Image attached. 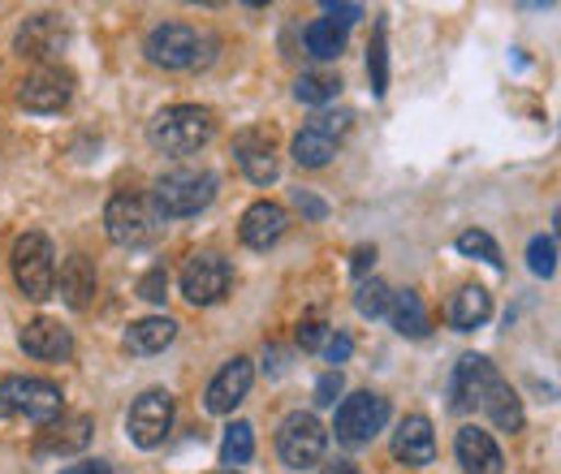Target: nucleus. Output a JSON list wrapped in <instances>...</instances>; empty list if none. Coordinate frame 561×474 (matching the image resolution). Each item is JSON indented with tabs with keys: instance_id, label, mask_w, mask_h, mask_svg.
Here are the masks:
<instances>
[{
	"instance_id": "obj_1",
	"label": "nucleus",
	"mask_w": 561,
	"mask_h": 474,
	"mask_svg": "<svg viewBox=\"0 0 561 474\" xmlns=\"http://www.w3.org/2000/svg\"><path fill=\"white\" fill-rule=\"evenodd\" d=\"M211 135H216V117H211L208 108H199V104H173V108L156 113V122L147 130L151 147L164 151V155H191Z\"/></svg>"
},
{
	"instance_id": "obj_2",
	"label": "nucleus",
	"mask_w": 561,
	"mask_h": 474,
	"mask_svg": "<svg viewBox=\"0 0 561 474\" xmlns=\"http://www.w3.org/2000/svg\"><path fill=\"white\" fill-rule=\"evenodd\" d=\"M61 409H66V397L48 380H35V375L0 380V418H26V423L48 427L53 418H61Z\"/></svg>"
},
{
	"instance_id": "obj_3",
	"label": "nucleus",
	"mask_w": 561,
	"mask_h": 474,
	"mask_svg": "<svg viewBox=\"0 0 561 474\" xmlns=\"http://www.w3.org/2000/svg\"><path fill=\"white\" fill-rule=\"evenodd\" d=\"M211 199H216V177L208 169H178L156 182L151 207L160 211V220H182V216L204 211Z\"/></svg>"
},
{
	"instance_id": "obj_4",
	"label": "nucleus",
	"mask_w": 561,
	"mask_h": 474,
	"mask_svg": "<svg viewBox=\"0 0 561 474\" xmlns=\"http://www.w3.org/2000/svg\"><path fill=\"white\" fill-rule=\"evenodd\" d=\"M13 280L35 302L57 293V251H53V242L44 233L18 238V246H13Z\"/></svg>"
},
{
	"instance_id": "obj_5",
	"label": "nucleus",
	"mask_w": 561,
	"mask_h": 474,
	"mask_svg": "<svg viewBox=\"0 0 561 474\" xmlns=\"http://www.w3.org/2000/svg\"><path fill=\"white\" fill-rule=\"evenodd\" d=\"M324 444H329V431H324V423H320L316 414L294 409V414L280 423L277 453H280V462H285V466H294V471L316 466V462L324 458Z\"/></svg>"
},
{
	"instance_id": "obj_6",
	"label": "nucleus",
	"mask_w": 561,
	"mask_h": 474,
	"mask_svg": "<svg viewBox=\"0 0 561 474\" xmlns=\"http://www.w3.org/2000/svg\"><path fill=\"white\" fill-rule=\"evenodd\" d=\"M104 224L117 246H147L160 233V211L142 195H117L104 211Z\"/></svg>"
},
{
	"instance_id": "obj_7",
	"label": "nucleus",
	"mask_w": 561,
	"mask_h": 474,
	"mask_svg": "<svg viewBox=\"0 0 561 474\" xmlns=\"http://www.w3.org/2000/svg\"><path fill=\"white\" fill-rule=\"evenodd\" d=\"M385 423H389V402L380 393H354L337 409V427L333 431H337L342 444L358 449V444H371L385 431Z\"/></svg>"
},
{
	"instance_id": "obj_8",
	"label": "nucleus",
	"mask_w": 561,
	"mask_h": 474,
	"mask_svg": "<svg viewBox=\"0 0 561 474\" xmlns=\"http://www.w3.org/2000/svg\"><path fill=\"white\" fill-rule=\"evenodd\" d=\"M229 285H233V271H229V259H220V255H195L186 271H182V293L195 302V307H211V302H220L225 293H229Z\"/></svg>"
},
{
	"instance_id": "obj_9",
	"label": "nucleus",
	"mask_w": 561,
	"mask_h": 474,
	"mask_svg": "<svg viewBox=\"0 0 561 474\" xmlns=\"http://www.w3.org/2000/svg\"><path fill=\"white\" fill-rule=\"evenodd\" d=\"M126 427H130V440H135L139 449H156V444H164V436H169V427H173V397H169V393H160V389L142 393L139 402L130 406Z\"/></svg>"
},
{
	"instance_id": "obj_10",
	"label": "nucleus",
	"mask_w": 561,
	"mask_h": 474,
	"mask_svg": "<svg viewBox=\"0 0 561 474\" xmlns=\"http://www.w3.org/2000/svg\"><path fill=\"white\" fill-rule=\"evenodd\" d=\"M147 57L160 69H186L199 61V35L186 22H164L147 35Z\"/></svg>"
},
{
	"instance_id": "obj_11",
	"label": "nucleus",
	"mask_w": 561,
	"mask_h": 474,
	"mask_svg": "<svg viewBox=\"0 0 561 474\" xmlns=\"http://www.w3.org/2000/svg\"><path fill=\"white\" fill-rule=\"evenodd\" d=\"M233 155H238V169L255 182V186H268L277 182L280 164H277V142L264 130H242L233 138Z\"/></svg>"
},
{
	"instance_id": "obj_12",
	"label": "nucleus",
	"mask_w": 561,
	"mask_h": 474,
	"mask_svg": "<svg viewBox=\"0 0 561 474\" xmlns=\"http://www.w3.org/2000/svg\"><path fill=\"white\" fill-rule=\"evenodd\" d=\"M70 73L66 69H35L26 82H22V91H18V100H22V108H31V113H61L66 104H70Z\"/></svg>"
},
{
	"instance_id": "obj_13",
	"label": "nucleus",
	"mask_w": 561,
	"mask_h": 474,
	"mask_svg": "<svg viewBox=\"0 0 561 474\" xmlns=\"http://www.w3.org/2000/svg\"><path fill=\"white\" fill-rule=\"evenodd\" d=\"M251 380H255V367L251 358H233L216 371V380L208 384V409L211 414H233L242 406V397L251 393Z\"/></svg>"
},
{
	"instance_id": "obj_14",
	"label": "nucleus",
	"mask_w": 561,
	"mask_h": 474,
	"mask_svg": "<svg viewBox=\"0 0 561 474\" xmlns=\"http://www.w3.org/2000/svg\"><path fill=\"white\" fill-rule=\"evenodd\" d=\"M454 453H458V466H462L467 474H501L505 471V458H501L496 440H492L489 431H480V427H462L458 440H454Z\"/></svg>"
},
{
	"instance_id": "obj_15",
	"label": "nucleus",
	"mask_w": 561,
	"mask_h": 474,
	"mask_svg": "<svg viewBox=\"0 0 561 474\" xmlns=\"http://www.w3.org/2000/svg\"><path fill=\"white\" fill-rule=\"evenodd\" d=\"M393 458L407 462V466H432L436 458V436H432V423L423 414L402 418V427L393 431Z\"/></svg>"
},
{
	"instance_id": "obj_16",
	"label": "nucleus",
	"mask_w": 561,
	"mask_h": 474,
	"mask_svg": "<svg viewBox=\"0 0 561 474\" xmlns=\"http://www.w3.org/2000/svg\"><path fill=\"white\" fill-rule=\"evenodd\" d=\"M492 375H496V367H492L489 358H480V354H471V358H462L458 362V371H454V384H449V406L454 409H476L480 406V397H484V389L492 384Z\"/></svg>"
},
{
	"instance_id": "obj_17",
	"label": "nucleus",
	"mask_w": 561,
	"mask_h": 474,
	"mask_svg": "<svg viewBox=\"0 0 561 474\" xmlns=\"http://www.w3.org/2000/svg\"><path fill=\"white\" fill-rule=\"evenodd\" d=\"M18 340H22V349H26L31 358H39V362H61V358H70V349H73L70 333H66L57 320H31Z\"/></svg>"
},
{
	"instance_id": "obj_18",
	"label": "nucleus",
	"mask_w": 561,
	"mask_h": 474,
	"mask_svg": "<svg viewBox=\"0 0 561 474\" xmlns=\"http://www.w3.org/2000/svg\"><path fill=\"white\" fill-rule=\"evenodd\" d=\"M91 431H95V423L87 414H61V418H53L44 427L39 453H78V449L91 444Z\"/></svg>"
},
{
	"instance_id": "obj_19",
	"label": "nucleus",
	"mask_w": 561,
	"mask_h": 474,
	"mask_svg": "<svg viewBox=\"0 0 561 474\" xmlns=\"http://www.w3.org/2000/svg\"><path fill=\"white\" fill-rule=\"evenodd\" d=\"M238 233H242V242H247L251 251H268L273 242H280V233H285V207H277V204L247 207Z\"/></svg>"
},
{
	"instance_id": "obj_20",
	"label": "nucleus",
	"mask_w": 561,
	"mask_h": 474,
	"mask_svg": "<svg viewBox=\"0 0 561 474\" xmlns=\"http://www.w3.org/2000/svg\"><path fill=\"white\" fill-rule=\"evenodd\" d=\"M449 324L458 328V333H471V328H480V324H489L492 315V293L484 285H462L454 298H449Z\"/></svg>"
},
{
	"instance_id": "obj_21",
	"label": "nucleus",
	"mask_w": 561,
	"mask_h": 474,
	"mask_svg": "<svg viewBox=\"0 0 561 474\" xmlns=\"http://www.w3.org/2000/svg\"><path fill=\"white\" fill-rule=\"evenodd\" d=\"M95 264L87 259V255H73L61 264L57 271V289H61V298L70 302L73 311H82V307H91V298H95Z\"/></svg>"
},
{
	"instance_id": "obj_22",
	"label": "nucleus",
	"mask_w": 561,
	"mask_h": 474,
	"mask_svg": "<svg viewBox=\"0 0 561 474\" xmlns=\"http://www.w3.org/2000/svg\"><path fill=\"white\" fill-rule=\"evenodd\" d=\"M66 44V31H61V22L53 18V13H39V18H31L26 26H22V35H18V53L22 57H53L57 48Z\"/></svg>"
},
{
	"instance_id": "obj_23",
	"label": "nucleus",
	"mask_w": 561,
	"mask_h": 474,
	"mask_svg": "<svg viewBox=\"0 0 561 474\" xmlns=\"http://www.w3.org/2000/svg\"><path fill=\"white\" fill-rule=\"evenodd\" d=\"M480 409L489 414L501 431H523V402H518V393L501 375H492V384L484 389V397H480Z\"/></svg>"
},
{
	"instance_id": "obj_24",
	"label": "nucleus",
	"mask_w": 561,
	"mask_h": 474,
	"mask_svg": "<svg viewBox=\"0 0 561 474\" xmlns=\"http://www.w3.org/2000/svg\"><path fill=\"white\" fill-rule=\"evenodd\" d=\"M173 337H178V324H173V320H164V315H151V320L130 324V333H126V349H130V354H160L164 345H173Z\"/></svg>"
},
{
	"instance_id": "obj_25",
	"label": "nucleus",
	"mask_w": 561,
	"mask_h": 474,
	"mask_svg": "<svg viewBox=\"0 0 561 474\" xmlns=\"http://www.w3.org/2000/svg\"><path fill=\"white\" fill-rule=\"evenodd\" d=\"M389 315H393V328L402 337H423L427 333V311H423V298L415 289H402L389 298Z\"/></svg>"
},
{
	"instance_id": "obj_26",
	"label": "nucleus",
	"mask_w": 561,
	"mask_h": 474,
	"mask_svg": "<svg viewBox=\"0 0 561 474\" xmlns=\"http://www.w3.org/2000/svg\"><path fill=\"white\" fill-rule=\"evenodd\" d=\"M333 155H337V142L329 135H320V130H311V126H302V135L294 138V160L302 169H324Z\"/></svg>"
},
{
	"instance_id": "obj_27",
	"label": "nucleus",
	"mask_w": 561,
	"mask_h": 474,
	"mask_svg": "<svg viewBox=\"0 0 561 474\" xmlns=\"http://www.w3.org/2000/svg\"><path fill=\"white\" fill-rule=\"evenodd\" d=\"M307 53L320 57V61L342 57V53H346V31H342L337 22H329V18L311 22V26H307Z\"/></svg>"
},
{
	"instance_id": "obj_28",
	"label": "nucleus",
	"mask_w": 561,
	"mask_h": 474,
	"mask_svg": "<svg viewBox=\"0 0 561 474\" xmlns=\"http://www.w3.org/2000/svg\"><path fill=\"white\" fill-rule=\"evenodd\" d=\"M337 91H342V78L337 73H302L294 82V95L302 104H329V100H337Z\"/></svg>"
},
{
	"instance_id": "obj_29",
	"label": "nucleus",
	"mask_w": 561,
	"mask_h": 474,
	"mask_svg": "<svg viewBox=\"0 0 561 474\" xmlns=\"http://www.w3.org/2000/svg\"><path fill=\"white\" fill-rule=\"evenodd\" d=\"M251 453H255V427H251V423H233V427L225 431V444H220L225 466H247Z\"/></svg>"
},
{
	"instance_id": "obj_30",
	"label": "nucleus",
	"mask_w": 561,
	"mask_h": 474,
	"mask_svg": "<svg viewBox=\"0 0 561 474\" xmlns=\"http://www.w3.org/2000/svg\"><path fill=\"white\" fill-rule=\"evenodd\" d=\"M389 285L385 280H363L358 285V293H354V307H358V315H367V320H380L385 311H389Z\"/></svg>"
},
{
	"instance_id": "obj_31",
	"label": "nucleus",
	"mask_w": 561,
	"mask_h": 474,
	"mask_svg": "<svg viewBox=\"0 0 561 474\" xmlns=\"http://www.w3.org/2000/svg\"><path fill=\"white\" fill-rule=\"evenodd\" d=\"M458 251L471 255V259H484V264H492V268H501V246L492 242L484 229H467V233L458 238Z\"/></svg>"
},
{
	"instance_id": "obj_32",
	"label": "nucleus",
	"mask_w": 561,
	"mask_h": 474,
	"mask_svg": "<svg viewBox=\"0 0 561 474\" xmlns=\"http://www.w3.org/2000/svg\"><path fill=\"white\" fill-rule=\"evenodd\" d=\"M367 73H371V91L385 95L389 91V61H385V26H376V39L367 48Z\"/></svg>"
},
{
	"instance_id": "obj_33",
	"label": "nucleus",
	"mask_w": 561,
	"mask_h": 474,
	"mask_svg": "<svg viewBox=\"0 0 561 474\" xmlns=\"http://www.w3.org/2000/svg\"><path fill=\"white\" fill-rule=\"evenodd\" d=\"M527 264L536 276H553L558 271V242L553 238H536L531 246H527Z\"/></svg>"
},
{
	"instance_id": "obj_34",
	"label": "nucleus",
	"mask_w": 561,
	"mask_h": 474,
	"mask_svg": "<svg viewBox=\"0 0 561 474\" xmlns=\"http://www.w3.org/2000/svg\"><path fill=\"white\" fill-rule=\"evenodd\" d=\"M311 130H320V135H329L337 142L351 130V113H320V117H311Z\"/></svg>"
},
{
	"instance_id": "obj_35",
	"label": "nucleus",
	"mask_w": 561,
	"mask_h": 474,
	"mask_svg": "<svg viewBox=\"0 0 561 474\" xmlns=\"http://www.w3.org/2000/svg\"><path fill=\"white\" fill-rule=\"evenodd\" d=\"M139 293L147 298V302H164V293H169V271H164V268H151L139 280Z\"/></svg>"
},
{
	"instance_id": "obj_36",
	"label": "nucleus",
	"mask_w": 561,
	"mask_h": 474,
	"mask_svg": "<svg viewBox=\"0 0 561 474\" xmlns=\"http://www.w3.org/2000/svg\"><path fill=\"white\" fill-rule=\"evenodd\" d=\"M324 340H329L324 320H316V315H311V320H302V324H298V345H302V349H320Z\"/></svg>"
},
{
	"instance_id": "obj_37",
	"label": "nucleus",
	"mask_w": 561,
	"mask_h": 474,
	"mask_svg": "<svg viewBox=\"0 0 561 474\" xmlns=\"http://www.w3.org/2000/svg\"><path fill=\"white\" fill-rule=\"evenodd\" d=\"M337 397H342V371L320 375V384H316V406H337Z\"/></svg>"
},
{
	"instance_id": "obj_38",
	"label": "nucleus",
	"mask_w": 561,
	"mask_h": 474,
	"mask_svg": "<svg viewBox=\"0 0 561 474\" xmlns=\"http://www.w3.org/2000/svg\"><path fill=\"white\" fill-rule=\"evenodd\" d=\"M324 9H329V22H337L342 31H346L351 22H358V18H363V9H358V4H324Z\"/></svg>"
},
{
	"instance_id": "obj_39",
	"label": "nucleus",
	"mask_w": 561,
	"mask_h": 474,
	"mask_svg": "<svg viewBox=\"0 0 561 474\" xmlns=\"http://www.w3.org/2000/svg\"><path fill=\"white\" fill-rule=\"evenodd\" d=\"M351 337H346V333H337V337H329L324 340V354H329V362H346V358H351Z\"/></svg>"
},
{
	"instance_id": "obj_40",
	"label": "nucleus",
	"mask_w": 561,
	"mask_h": 474,
	"mask_svg": "<svg viewBox=\"0 0 561 474\" xmlns=\"http://www.w3.org/2000/svg\"><path fill=\"white\" fill-rule=\"evenodd\" d=\"M371 264H376V246H358V251H354V259H351L354 276H367Z\"/></svg>"
},
{
	"instance_id": "obj_41",
	"label": "nucleus",
	"mask_w": 561,
	"mask_h": 474,
	"mask_svg": "<svg viewBox=\"0 0 561 474\" xmlns=\"http://www.w3.org/2000/svg\"><path fill=\"white\" fill-rule=\"evenodd\" d=\"M294 204L302 207V211H307V216H324V204H320V199H311V195H307V190H298V195H294Z\"/></svg>"
},
{
	"instance_id": "obj_42",
	"label": "nucleus",
	"mask_w": 561,
	"mask_h": 474,
	"mask_svg": "<svg viewBox=\"0 0 561 474\" xmlns=\"http://www.w3.org/2000/svg\"><path fill=\"white\" fill-rule=\"evenodd\" d=\"M61 474H113V466L108 462H82V466H70V471Z\"/></svg>"
},
{
	"instance_id": "obj_43",
	"label": "nucleus",
	"mask_w": 561,
	"mask_h": 474,
	"mask_svg": "<svg viewBox=\"0 0 561 474\" xmlns=\"http://www.w3.org/2000/svg\"><path fill=\"white\" fill-rule=\"evenodd\" d=\"M320 474H358V466L354 462H333V466H324Z\"/></svg>"
},
{
	"instance_id": "obj_44",
	"label": "nucleus",
	"mask_w": 561,
	"mask_h": 474,
	"mask_svg": "<svg viewBox=\"0 0 561 474\" xmlns=\"http://www.w3.org/2000/svg\"><path fill=\"white\" fill-rule=\"evenodd\" d=\"M220 474H238V471H220Z\"/></svg>"
}]
</instances>
